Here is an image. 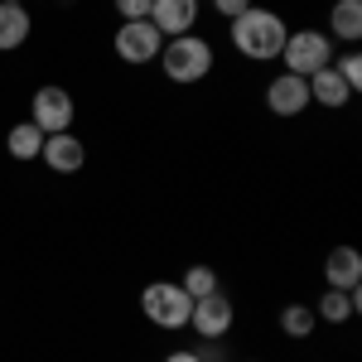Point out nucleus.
<instances>
[{
  "instance_id": "f257e3e1",
  "label": "nucleus",
  "mask_w": 362,
  "mask_h": 362,
  "mask_svg": "<svg viewBox=\"0 0 362 362\" xmlns=\"http://www.w3.org/2000/svg\"><path fill=\"white\" fill-rule=\"evenodd\" d=\"M285 20H280L276 10H266V5H251L242 10L237 20H232V44H237V54L242 58H256V63H271L280 58L285 49Z\"/></svg>"
},
{
  "instance_id": "f03ea898",
  "label": "nucleus",
  "mask_w": 362,
  "mask_h": 362,
  "mask_svg": "<svg viewBox=\"0 0 362 362\" xmlns=\"http://www.w3.org/2000/svg\"><path fill=\"white\" fill-rule=\"evenodd\" d=\"M160 68H165L169 83L189 87V83H203L213 73V44L198 39V34H179V39H165L160 49Z\"/></svg>"
},
{
  "instance_id": "7ed1b4c3",
  "label": "nucleus",
  "mask_w": 362,
  "mask_h": 362,
  "mask_svg": "<svg viewBox=\"0 0 362 362\" xmlns=\"http://www.w3.org/2000/svg\"><path fill=\"white\" fill-rule=\"evenodd\" d=\"M140 314H145L155 329H189L194 300L184 295L179 280H150V285L140 290Z\"/></svg>"
},
{
  "instance_id": "20e7f679",
  "label": "nucleus",
  "mask_w": 362,
  "mask_h": 362,
  "mask_svg": "<svg viewBox=\"0 0 362 362\" xmlns=\"http://www.w3.org/2000/svg\"><path fill=\"white\" fill-rule=\"evenodd\" d=\"M280 63H285V73L309 78V73H319V68L334 63V39H329L324 29H295V34H285Z\"/></svg>"
},
{
  "instance_id": "39448f33",
  "label": "nucleus",
  "mask_w": 362,
  "mask_h": 362,
  "mask_svg": "<svg viewBox=\"0 0 362 362\" xmlns=\"http://www.w3.org/2000/svg\"><path fill=\"white\" fill-rule=\"evenodd\" d=\"M160 49H165V34L150 25V20H121V29H116V58L121 63H155L160 58Z\"/></svg>"
},
{
  "instance_id": "423d86ee",
  "label": "nucleus",
  "mask_w": 362,
  "mask_h": 362,
  "mask_svg": "<svg viewBox=\"0 0 362 362\" xmlns=\"http://www.w3.org/2000/svg\"><path fill=\"white\" fill-rule=\"evenodd\" d=\"M73 92L68 87H39L34 92V102H29V121L44 131V136H54V131H73Z\"/></svg>"
},
{
  "instance_id": "0eeeda50",
  "label": "nucleus",
  "mask_w": 362,
  "mask_h": 362,
  "mask_svg": "<svg viewBox=\"0 0 362 362\" xmlns=\"http://www.w3.org/2000/svg\"><path fill=\"white\" fill-rule=\"evenodd\" d=\"M237 324V309H232V300H227L223 290H213V295H203V300H194V314H189V329H194L198 338H208V343H218V338L227 334Z\"/></svg>"
},
{
  "instance_id": "6e6552de",
  "label": "nucleus",
  "mask_w": 362,
  "mask_h": 362,
  "mask_svg": "<svg viewBox=\"0 0 362 362\" xmlns=\"http://www.w3.org/2000/svg\"><path fill=\"white\" fill-rule=\"evenodd\" d=\"M39 160L54 169V174H78V169L87 165V145L73 136V131H54V136H44Z\"/></svg>"
},
{
  "instance_id": "1a4fd4ad",
  "label": "nucleus",
  "mask_w": 362,
  "mask_h": 362,
  "mask_svg": "<svg viewBox=\"0 0 362 362\" xmlns=\"http://www.w3.org/2000/svg\"><path fill=\"white\" fill-rule=\"evenodd\" d=\"M266 107L276 116H300L309 107V83L305 78H295V73H280L266 83Z\"/></svg>"
},
{
  "instance_id": "9d476101",
  "label": "nucleus",
  "mask_w": 362,
  "mask_h": 362,
  "mask_svg": "<svg viewBox=\"0 0 362 362\" xmlns=\"http://www.w3.org/2000/svg\"><path fill=\"white\" fill-rule=\"evenodd\" d=\"M150 25L160 29L165 39H179L198 25V0H155L150 5Z\"/></svg>"
},
{
  "instance_id": "9b49d317",
  "label": "nucleus",
  "mask_w": 362,
  "mask_h": 362,
  "mask_svg": "<svg viewBox=\"0 0 362 362\" xmlns=\"http://www.w3.org/2000/svg\"><path fill=\"white\" fill-rule=\"evenodd\" d=\"M324 280L329 290H358L362 285V256L358 247H334L324 256Z\"/></svg>"
},
{
  "instance_id": "f8f14e48",
  "label": "nucleus",
  "mask_w": 362,
  "mask_h": 362,
  "mask_svg": "<svg viewBox=\"0 0 362 362\" xmlns=\"http://www.w3.org/2000/svg\"><path fill=\"white\" fill-rule=\"evenodd\" d=\"M309 102H319V107H329V112H338V107H348L353 102V92H348V83L338 78L334 68H319V73H309Z\"/></svg>"
},
{
  "instance_id": "ddd939ff",
  "label": "nucleus",
  "mask_w": 362,
  "mask_h": 362,
  "mask_svg": "<svg viewBox=\"0 0 362 362\" xmlns=\"http://www.w3.org/2000/svg\"><path fill=\"white\" fill-rule=\"evenodd\" d=\"M362 309V290H324V300L314 305V319L324 324H348Z\"/></svg>"
},
{
  "instance_id": "4468645a",
  "label": "nucleus",
  "mask_w": 362,
  "mask_h": 362,
  "mask_svg": "<svg viewBox=\"0 0 362 362\" xmlns=\"http://www.w3.org/2000/svg\"><path fill=\"white\" fill-rule=\"evenodd\" d=\"M29 29H34V20H29L25 5H5V0H0V54L20 49L29 39Z\"/></svg>"
},
{
  "instance_id": "2eb2a0df",
  "label": "nucleus",
  "mask_w": 362,
  "mask_h": 362,
  "mask_svg": "<svg viewBox=\"0 0 362 362\" xmlns=\"http://www.w3.org/2000/svg\"><path fill=\"white\" fill-rule=\"evenodd\" d=\"M329 29H334V39H343V44H358L362 39V0H334Z\"/></svg>"
},
{
  "instance_id": "dca6fc26",
  "label": "nucleus",
  "mask_w": 362,
  "mask_h": 362,
  "mask_svg": "<svg viewBox=\"0 0 362 362\" xmlns=\"http://www.w3.org/2000/svg\"><path fill=\"white\" fill-rule=\"evenodd\" d=\"M5 150H10L15 160H39V150H44V131H39L34 121H20V126H10Z\"/></svg>"
},
{
  "instance_id": "f3484780",
  "label": "nucleus",
  "mask_w": 362,
  "mask_h": 362,
  "mask_svg": "<svg viewBox=\"0 0 362 362\" xmlns=\"http://www.w3.org/2000/svg\"><path fill=\"white\" fill-rule=\"evenodd\" d=\"M314 324H319V319H314V309H309V305H285V309H280V334H285V338H309V334H314Z\"/></svg>"
},
{
  "instance_id": "a211bd4d",
  "label": "nucleus",
  "mask_w": 362,
  "mask_h": 362,
  "mask_svg": "<svg viewBox=\"0 0 362 362\" xmlns=\"http://www.w3.org/2000/svg\"><path fill=\"white\" fill-rule=\"evenodd\" d=\"M179 285H184V295H189V300H203V295H213V290H218V276H213L208 266H189Z\"/></svg>"
},
{
  "instance_id": "6ab92c4d",
  "label": "nucleus",
  "mask_w": 362,
  "mask_h": 362,
  "mask_svg": "<svg viewBox=\"0 0 362 362\" xmlns=\"http://www.w3.org/2000/svg\"><path fill=\"white\" fill-rule=\"evenodd\" d=\"M329 68L348 83V92H362V54H358V49H348V54L338 58V63H329Z\"/></svg>"
},
{
  "instance_id": "aec40b11",
  "label": "nucleus",
  "mask_w": 362,
  "mask_h": 362,
  "mask_svg": "<svg viewBox=\"0 0 362 362\" xmlns=\"http://www.w3.org/2000/svg\"><path fill=\"white\" fill-rule=\"evenodd\" d=\"M150 5L155 0H116V15L121 20H150Z\"/></svg>"
},
{
  "instance_id": "412c9836",
  "label": "nucleus",
  "mask_w": 362,
  "mask_h": 362,
  "mask_svg": "<svg viewBox=\"0 0 362 362\" xmlns=\"http://www.w3.org/2000/svg\"><path fill=\"white\" fill-rule=\"evenodd\" d=\"M251 5H256V0H213V10H218V15H223L227 25H232V20H237V15H242V10H251Z\"/></svg>"
},
{
  "instance_id": "4be33fe9",
  "label": "nucleus",
  "mask_w": 362,
  "mask_h": 362,
  "mask_svg": "<svg viewBox=\"0 0 362 362\" xmlns=\"http://www.w3.org/2000/svg\"><path fill=\"white\" fill-rule=\"evenodd\" d=\"M165 362H203V358H198V353H189V348H179V353H169Z\"/></svg>"
},
{
  "instance_id": "5701e85b",
  "label": "nucleus",
  "mask_w": 362,
  "mask_h": 362,
  "mask_svg": "<svg viewBox=\"0 0 362 362\" xmlns=\"http://www.w3.org/2000/svg\"><path fill=\"white\" fill-rule=\"evenodd\" d=\"M5 5H25V0H5Z\"/></svg>"
}]
</instances>
